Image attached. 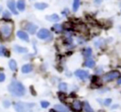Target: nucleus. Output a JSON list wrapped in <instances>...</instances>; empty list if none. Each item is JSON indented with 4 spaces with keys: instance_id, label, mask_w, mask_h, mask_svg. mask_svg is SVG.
Returning <instances> with one entry per match:
<instances>
[{
    "instance_id": "obj_16",
    "label": "nucleus",
    "mask_w": 121,
    "mask_h": 112,
    "mask_svg": "<svg viewBox=\"0 0 121 112\" xmlns=\"http://www.w3.org/2000/svg\"><path fill=\"white\" fill-rule=\"evenodd\" d=\"M14 50L17 53H27V48L22 47V46H19V45H14Z\"/></svg>"
},
{
    "instance_id": "obj_21",
    "label": "nucleus",
    "mask_w": 121,
    "mask_h": 112,
    "mask_svg": "<svg viewBox=\"0 0 121 112\" xmlns=\"http://www.w3.org/2000/svg\"><path fill=\"white\" fill-rule=\"evenodd\" d=\"M53 30L56 31V32H60V31L62 30V26H61L60 24H55V25L53 26Z\"/></svg>"
},
{
    "instance_id": "obj_10",
    "label": "nucleus",
    "mask_w": 121,
    "mask_h": 112,
    "mask_svg": "<svg viewBox=\"0 0 121 112\" xmlns=\"http://www.w3.org/2000/svg\"><path fill=\"white\" fill-rule=\"evenodd\" d=\"M72 109L74 111H80L81 110V103L78 100H75L72 103Z\"/></svg>"
},
{
    "instance_id": "obj_25",
    "label": "nucleus",
    "mask_w": 121,
    "mask_h": 112,
    "mask_svg": "<svg viewBox=\"0 0 121 112\" xmlns=\"http://www.w3.org/2000/svg\"><path fill=\"white\" fill-rule=\"evenodd\" d=\"M41 105H42V107L45 108V107H47V106L49 105V103H48L47 101H42V102H41Z\"/></svg>"
},
{
    "instance_id": "obj_13",
    "label": "nucleus",
    "mask_w": 121,
    "mask_h": 112,
    "mask_svg": "<svg viewBox=\"0 0 121 112\" xmlns=\"http://www.w3.org/2000/svg\"><path fill=\"white\" fill-rule=\"evenodd\" d=\"M82 110H83V112H94L93 108L91 107V105L89 104V103H88V102H84V103H83Z\"/></svg>"
},
{
    "instance_id": "obj_9",
    "label": "nucleus",
    "mask_w": 121,
    "mask_h": 112,
    "mask_svg": "<svg viewBox=\"0 0 121 112\" xmlns=\"http://www.w3.org/2000/svg\"><path fill=\"white\" fill-rule=\"evenodd\" d=\"M8 7H9V10H10L13 14H18L17 9H16V5H15V2H14L13 0H9V1H8Z\"/></svg>"
},
{
    "instance_id": "obj_23",
    "label": "nucleus",
    "mask_w": 121,
    "mask_h": 112,
    "mask_svg": "<svg viewBox=\"0 0 121 112\" xmlns=\"http://www.w3.org/2000/svg\"><path fill=\"white\" fill-rule=\"evenodd\" d=\"M59 88L60 90H66L67 89V84L66 83H60L59 85Z\"/></svg>"
},
{
    "instance_id": "obj_4",
    "label": "nucleus",
    "mask_w": 121,
    "mask_h": 112,
    "mask_svg": "<svg viewBox=\"0 0 121 112\" xmlns=\"http://www.w3.org/2000/svg\"><path fill=\"white\" fill-rule=\"evenodd\" d=\"M31 105L24 104L22 102H17V103L14 104V109L16 110V112H26V111H27V108L29 106H31Z\"/></svg>"
},
{
    "instance_id": "obj_15",
    "label": "nucleus",
    "mask_w": 121,
    "mask_h": 112,
    "mask_svg": "<svg viewBox=\"0 0 121 112\" xmlns=\"http://www.w3.org/2000/svg\"><path fill=\"white\" fill-rule=\"evenodd\" d=\"M45 18H46V20H48L50 22H58L60 20V17L57 14H51V15L46 16Z\"/></svg>"
},
{
    "instance_id": "obj_20",
    "label": "nucleus",
    "mask_w": 121,
    "mask_h": 112,
    "mask_svg": "<svg viewBox=\"0 0 121 112\" xmlns=\"http://www.w3.org/2000/svg\"><path fill=\"white\" fill-rule=\"evenodd\" d=\"M79 7V0H74L73 1V11H77Z\"/></svg>"
},
{
    "instance_id": "obj_27",
    "label": "nucleus",
    "mask_w": 121,
    "mask_h": 112,
    "mask_svg": "<svg viewBox=\"0 0 121 112\" xmlns=\"http://www.w3.org/2000/svg\"><path fill=\"white\" fill-rule=\"evenodd\" d=\"M111 102H112V100H111V99H106V100H104V104L108 106V105H110Z\"/></svg>"
},
{
    "instance_id": "obj_3",
    "label": "nucleus",
    "mask_w": 121,
    "mask_h": 112,
    "mask_svg": "<svg viewBox=\"0 0 121 112\" xmlns=\"http://www.w3.org/2000/svg\"><path fill=\"white\" fill-rule=\"evenodd\" d=\"M119 75H120L119 72H117V71H112V72H107L106 74H104L103 77H102V80H103V81H106V82L112 81V80H113V79L118 78Z\"/></svg>"
},
{
    "instance_id": "obj_17",
    "label": "nucleus",
    "mask_w": 121,
    "mask_h": 112,
    "mask_svg": "<svg viewBox=\"0 0 121 112\" xmlns=\"http://www.w3.org/2000/svg\"><path fill=\"white\" fill-rule=\"evenodd\" d=\"M9 69L11 71H13V72L16 71V69H17V63H16V61L14 59H10L9 61Z\"/></svg>"
},
{
    "instance_id": "obj_29",
    "label": "nucleus",
    "mask_w": 121,
    "mask_h": 112,
    "mask_svg": "<svg viewBox=\"0 0 121 112\" xmlns=\"http://www.w3.org/2000/svg\"><path fill=\"white\" fill-rule=\"evenodd\" d=\"M3 104H4V106H5V107H9V106L10 105V104H9V102L8 100H6V101H4V103H3Z\"/></svg>"
},
{
    "instance_id": "obj_11",
    "label": "nucleus",
    "mask_w": 121,
    "mask_h": 112,
    "mask_svg": "<svg viewBox=\"0 0 121 112\" xmlns=\"http://www.w3.org/2000/svg\"><path fill=\"white\" fill-rule=\"evenodd\" d=\"M16 8H18L19 11H24L26 8V3L24 0H18L16 3Z\"/></svg>"
},
{
    "instance_id": "obj_7",
    "label": "nucleus",
    "mask_w": 121,
    "mask_h": 112,
    "mask_svg": "<svg viewBox=\"0 0 121 112\" xmlns=\"http://www.w3.org/2000/svg\"><path fill=\"white\" fill-rule=\"evenodd\" d=\"M37 25L36 24H32V23H27V24H26V29L30 33V34H34L35 32H36V30H37Z\"/></svg>"
},
{
    "instance_id": "obj_19",
    "label": "nucleus",
    "mask_w": 121,
    "mask_h": 112,
    "mask_svg": "<svg viewBox=\"0 0 121 112\" xmlns=\"http://www.w3.org/2000/svg\"><path fill=\"white\" fill-rule=\"evenodd\" d=\"M34 7L37 9H44L45 8H47V4H45V3H36L34 5Z\"/></svg>"
},
{
    "instance_id": "obj_26",
    "label": "nucleus",
    "mask_w": 121,
    "mask_h": 112,
    "mask_svg": "<svg viewBox=\"0 0 121 112\" xmlns=\"http://www.w3.org/2000/svg\"><path fill=\"white\" fill-rule=\"evenodd\" d=\"M6 54V48L4 46H0V56H4Z\"/></svg>"
},
{
    "instance_id": "obj_5",
    "label": "nucleus",
    "mask_w": 121,
    "mask_h": 112,
    "mask_svg": "<svg viewBox=\"0 0 121 112\" xmlns=\"http://www.w3.org/2000/svg\"><path fill=\"white\" fill-rule=\"evenodd\" d=\"M37 37L39 39H41V40H46V39H48L50 37V32L45 28H42V29H40L38 31Z\"/></svg>"
},
{
    "instance_id": "obj_24",
    "label": "nucleus",
    "mask_w": 121,
    "mask_h": 112,
    "mask_svg": "<svg viewBox=\"0 0 121 112\" xmlns=\"http://www.w3.org/2000/svg\"><path fill=\"white\" fill-rule=\"evenodd\" d=\"M10 17V12L8 10H4L3 12V19H9Z\"/></svg>"
},
{
    "instance_id": "obj_30",
    "label": "nucleus",
    "mask_w": 121,
    "mask_h": 112,
    "mask_svg": "<svg viewBox=\"0 0 121 112\" xmlns=\"http://www.w3.org/2000/svg\"><path fill=\"white\" fill-rule=\"evenodd\" d=\"M117 83H118V84H121V77H120V78H119V80H118V81H117Z\"/></svg>"
},
{
    "instance_id": "obj_18",
    "label": "nucleus",
    "mask_w": 121,
    "mask_h": 112,
    "mask_svg": "<svg viewBox=\"0 0 121 112\" xmlns=\"http://www.w3.org/2000/svg\"><path fill=\"white\" fill-rule=\"evenodd\" d=\"M84 65H85L86 67H88V68H93V67L95 66V61H94L92 58L88 57V58L86 59V61H85Z\"/></svg>"
},
{
    "instance_id": "obj_14",
    "label": "nucleus",
    "mask_w": 121,
    "mask_h": 112,
    "mask_svg": "<svg viewBox=\"0 0 121 112\" xmlns=\"http://www.w3.org/2000/svg\"><path fill=\"white\" fill-rule=\"evenodd\" d=\"M32 65L31 64H26V65H24L23 67H22V72H24V73H28V72H30L31 71H32Z\"/></svg>"
},
{
    "instance_id": "obj_6",
    "label": "nucleus",
    "mask_w": 121,
    "mask_h": 112,
    "mask_svg": "<svg viewBox=\"0 0 121 112\" xmlns=\"http://www.w3.org/2000/svg\"><path fill=\"white\" fill-rule=\"evenodd\" d=\"M75 74L77 77H78L79 79L81 80H85L89 77V73L87 71H84V70H77L75 72Z\"/></svg>"
},
{
    "instance_id": "obj_2",
    "label": "nucleus",
    "mask_w": 121,
    "mask_h": 112,
    "mask_svg": "<svg viewBox=\"0 0 121 112\" xmlns=\"http://www.w3.org/2000/svg\"><path fill=\"white\" fill-rule=\"evenodd\" d=\"M8 89L12 95L17 96V97H22L26 93V88L24 85L21 82L16 81V80H13L10 82V84L8 87Z\"/></svg>"
},
{
    "instance_id": "obj_1",
    "label": "nucleus",
    "mask_w": 121,
    "mask_h": 112,
    "mask_svg": "<svg viewBox=\"0 0 121 112\" xmlns=\"http://www.w3.org/2000/svg\"><path fill=\"white\" fill-rule=\"evenodd\" d=\"M13 31V23L8 20H0V35L2 39L7 40L9 39Z\"/></svg>"
},
{
    "instance_id": "obj_12",
    "label": "nucleus",
    "mask_w": 121,
    "mask_h": 112,
    "mask_svg": "<svg viewBox=\"0 0 121 112\" xmlns=\"http://www.w3.org/2000/svg\"><path fill=\"white\" fill-rule=\"evenodd\" d=\"M54 110H56L57 112H68V108L65 107L62 104H56L54 105Z\"/></svg>"
},
{
    "instance_id": "obj_31",
    "label": "nucleus",
    "mask_w": 121,
    "mask_h": 112,
    "mask_svg": "<svg viewBox=\"0 0 121 112\" xmlns=\"http://www.w3.org/2000/svg\"><path fill=\"white\" fill-rule=\"evenodd\" d=\"M2 10H3V8H2V6H0V13L2 12Z\"/></svg>"
},
{
    "instance_id": "obj_8",
    "label": "nucleus",
    "mask_w": 121,
    "mask_h": 112,
    "mask_svg": "<svg viewBox=\"0 0 121 112\" xmlns=\"http://www.w3.org/2000/svg\"><path fill=\"white\" fill-rule=\"evenodd\" d=\"M16 35H17V37H18L19 39H21V40H25V41H28V40H29L28 35H27V34H26L25 31L19 30V31H17Z\"/></svg>"
},
{
    "instance_id": "obj_22",
    "label": "nucleus",
    "mask_w": 121,
    "mask_h": 112,
    "mask_svg": "<svg viewBox=\"0 0 121 112\" xmlns=\"http://www.w3.org/2000/svg\"><path fill=\"white\" fill-rule=\"evenodd\" d=\"M91 54H92V50H91L90 48H87V49L83 52V56H87V57H89V56H91Z\"/></svg>"
},
{
    "instance_id": "obj_28",
    "label": "nucleus",
    "mask_w": 121,
    "mask_h": 112,
    "mask_svg": "<svg viewBox=\"0 0 121 112\" xmlns=\"http://www.w3.org/2000/svg\"><path fill=\"white\" fill-rule=\"evenodd\" d=\"M5 78H6L5 74H4V73H2V72H0V82L5 81Z\"/></svg>"
}]
</instances>
